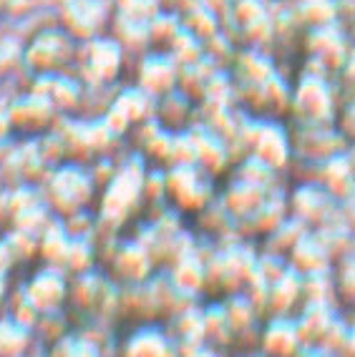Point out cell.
I'll use <instances>...</instances> for the list:
<instances>
[{"label":"cell","mask_w":355,"mask_h":357,"mask_svg":"<svg viewBox=\"0 0 355 357\" xmlns=\"http://www.w3.org/2000/svg\"><path fill=\"white\" fill-rule=\"evenodd\" d=\"M252 357H254V355H252Z\"/></svg>","instance_id":"cell-1"}]
</instances>
